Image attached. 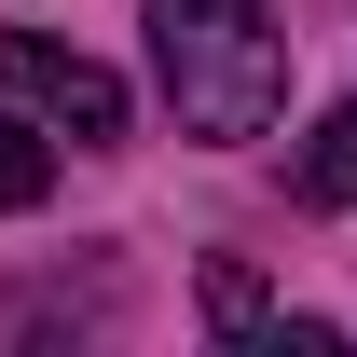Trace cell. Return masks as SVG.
Instances as JSON below:
<instances>
[{"mask_svg":"<svg viewBox=\"0 0 357 357\" xmlns=\"http://www.w3.org/2000/svg\"><path fill=\"white\" fill-rule=\"evenodd\" d=\"M151 69L178 137H261L289 110V42L261 0H151Z\"/></svg>","mask_w":357,"mask_h":357,"instance_id":"cell-1","label":"cell"},{"mask_svg":"<svg viewBox=\"0 0 357 357\" xmlns=\"http://www.w3.org/2000/svg\"><path fill=\"white\" fill-rule=\"evenodd\" d=\"M0 83L28 96L55 137H124V83L96 69V55H69V42H42V28H0Z\"/></svg>","mask_w":357,"mask_h":357,"instance_id":"cell-2","label":"cell"},{"mask_svg":"<svg viewBox=\"0 0 357 357\" xmlns=\"http://www.w3.org/2000/svg\"><path fill=\"white\" fill-rule=\"evenodd\" d=\"M303 192H316V206H357V96L303 137Z\"/></svg>","mask_w":357,"mask_h":357,"instance_id":"cell-3","label":"cell"},{"mask_svg":"<svg viewBox=\"0 0 357 357\" xmlns=\"http://www.w3.org/2000/svg\"><path fill=\"white\" fill-rule=\"evenodd\" d=\"M42 192H55V137L28 110H0V206H42Z\"/></svg>","mask_w":357,"mask_h":357,"instance_id":"cell-4","label":"cell"},{"mask_svg":"<svg viewBox=\"0 0 357 357\" xmlns=\"http://www.w3.org/2000/svg\"><path fill=\"white\" fill-rule=\"evenodd\" d=\"M206 316H220V330H261V275L220 261V275H206Z\"/></svg>","mask_w":357,"mask_h":357,"instance_id":"cell-5","label":"cell"}]
</instances>
